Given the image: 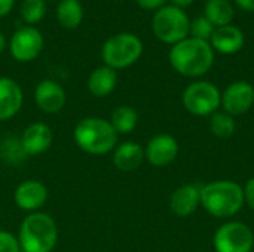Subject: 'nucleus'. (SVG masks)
Instances as JSON below:
<instances>
[{"mask_svg": "<svg viewBox=\"0 0 254 252\" xmlns=\"http://www.w3.org/2000/svg\"><path fill=\"white\" fill-rule=\"evenodd\" d=\"M170 64L182 76L201 77L207 74L214 64V49L210 42L188 37L170 50Z\"/></svg>", "mask_w": 254, "mask_h": 252, "instance_id": "f257e3e1", "label": "nucleus"}, {"mask_svg": "<svg viewBox=\"0 0 254 252\" xmlns=\"http://www.w3.org/2000/svg\"><path fill=\"white\" fill-rule=\"evenodd\" d=\"M244 203V189L235 181L216 180L201 187V206L214 218H231Z\"/></svg>", "mask_w": 254, "mask_h": 252, "instance_id": "f03ea898", "label": "nucleus"}, {"mask_svg": "<svg viewBox=\"0 0 254 252\" xmlns=\"http://www.w3.org/2000/svg\"><path fill=\"white\" fill-rule=\"evenodd\" d=\"M57 241L58 227L51 215L34 212L27 215L21 223L18 242L24 252H51Z\"/></svg>", "mask_w": 254, "mask_h": 252, "instance_id": "7ed1b4c3", "label": "nucleus"}, {"mask_svg": "<svg viewBox=\"0 0 254 252\" xmlns=\"http://www.w3.org/2000/svg\"><path fill=\"white\" fill-rule=\"evenodd\" d=\"M73 137L77 147L83 151L89 154H106L116 147L119 134L106 119L85 117L76 125Z\"/></svg>", "mask_w": 254, "mask_h": 252, "instance_id": "20e7f679", "label": "nucleus"}, {"mask_svg": "<svg viewBox=\"0 0 254 252\" xmlns=\"http://www.w3.org/2000/svg\"><path fill=\"white\" fill-rule=\"evenodd\" d=\"M143 53V42L131 33H119L107 39L101 48L104 65L113 70L131 67Z\"/></svg>", "mask_w": 254, "mask_h": 252, "instance_id": "39448f33", "label": "nucleus"}, {"mask_svg": "<svg viewBox=\"0 0 254 252\" xmlns=\"http://www.w3.org/2000/svg\"><path fill=\"white\" fill-rule=\"evenodd\" d=\"M152 30L162 43L176 45L188 39L190 31V19L183 9L173 4L164 6L155 12Z\"/></svg>", "mask_w": 254, "mask_h": 252, "instance_id": "423d86ee", "label": "nucleus"}, {"mask_svg": "<svg viewBox=\"0 0 254 252\" xmlns=\"http://www.w3.org/2000/svg\"><path fill=\"white\" fill-rule=\"evenodd\" d=\"M185 108L193 116H211L219 111L222 94L216 85L205 80L190 83L182 97Z\"/></svg>", "mask_w": 254, "mask_h": 252, "instance_id": "0eeeda50", "label": "nucleus"}, {"mask_svg": "<svg viewBox=\"0 0 254 252\" xmlns=\"http://www.w3.org/2000/svg\"><path fill=\"white\" fill-rule=\"evenodd\" d=\"M213 245L216 252H252L254 233L246 223L228 221L216 230Z\"/></svg>", "mask_w": 254, "mask_h": 252, "instance_id": "6e6552de", "label": "nucleus"}, {"mask_svg": "<svg viewBox=\"0 0 254 252\" xmlns=\"http://www.w3.org/2000/svg\"><path fill=\"white\" fill-rule=\"evenodd\" d=\"M43 43L45 40L42 33L37 28L27 25L18 28L12 34L9 40V50L16 61L30 62L39 56V53L43 49Z\"/></svg>", "mask_w": 254, "mask_h": 252, "instance_id": "1a4fd4ad", "label": "nucleus"}, {"mask_svg": "<svg viewBox=\"0 0 254 252\" xmlns=\"http://www.w3.org/2000/svg\"><path fill=\"white\" fill-rule=\"evenodd\" d=\"M254 104V86L249 82L238 80L231 83L222 94L223 111L231 116H241L247 113Z\"/></svg>", "mask_w": 254, "mask_h": 252, "instance_id": "9d476101", "label": "nucleus"}, {"mask_svg": "<svg viewBox=\"0 0 254 252\" xmlns=\"http://www.w3.org/2000/svg\"><path fill=\"white\" fill-rule=\"evenodd\" d=\"M179 154L177 140L168 134L155 135L144 149V157L150 165L162 168L174 162Z\"/></svg>", "mask_w": 254, "mask_h": 252, "instance_id": "9b49d317", "label": "nucleus"}, {"mask_svg": "<svg viewBox=\"0 0 254 252\" xmlns=\"http://www.w3.org/2000/svg\"><path fill=\"white\" fill-rule=\"evenodd\" d=\"M34 101L43 113L55 114L61 111L65 104V92L60 83L46 79L36 86Z\"/></svg>", "mask_w": 254, "mask_h": 252, "instance_id": "f8f14e48", "label": "nucleus"}, {"mask_svg": "<svg viewBox=\"0 0 254 252\" xmlns=\"http://www.w3.org/2000/svg\"><path fill=\"white\" fill-rule=\"evenodd\" d=\"M52 131L46 123L36 122L25 128L21 137V147L25 154L37 156L45 153L52 144Z\"/></svg>", "mask_w": 254, "mask_h": 252, "instance_id": "ddd939ff", "label": "nucleus"}, {"mask_svg": "<svg viewBox=\"0 0 254 252\" xmlns=\"http://www.w3.org/2000/svg\"><path fill=\"white\" fill-rule=\"evenodd\" d=\"M244 43H246V36L243 30L234 24L217 27L210 39L211 48L223 55H234L240 52Z\"/></svg>", "mask_w": 254, "mask_h": 252, "instance_id": "4468645a", "label": "nucleus"}, {"mask_svg": "<svg viewBox=\"0 0 254 252\" xmlns=\"http://www.w3.org/2000/svg\"><path fill=\"white\" fill-rule=\"evenodd\" d=\"M48 187L36 180H27L15 190V203L22 211H36L45 205Z\"/></svg>", "mask_w": 254, "mask_h": 252, "instance_id": "2eb2a0df", "label": "nucleus"}, {"mask_svg": "<svg viewBox=\"0 0 254 252\" xmlns=\"http://www.w3.org/2000/svg\"><path fill=\"white\" fill-rule=\"evenodd\" d=\"M201 205V187L195 184H185L176 189L170 198V208L177 217L192 215Z\"/></svg>", "mask_w": 254, "mask_h": 252, "instance_id": "dca6fc26", "label": "nucleus"}, {"mask_svg": "<svg viewBox=\"0 0 254 252\" xmlns=\"http://www.w3.org/2000/svg\"><path fill=\"white\" fill-rule=\"evenodd\" d=\"M21 86L9 77H0V120L13 117L22 107Z\"/></svg>", "mask_w": 254, "mask_h": 252, "instance_id": "f3484780", "label": "nucleus"}, {"mask_svg": "<svg viewBox=\"0 0 254 252\" xmlns=\"http://www.w3.org/2000/svg\"><path fill=\"white\" fill-rule=\"evenodd\" d=\"M144 159V149L134 141H127L116 147L113 154V165L119 171L131 172L138 169Z\"/></svg>", "mask_w": 254, "mask_h": 252, "instance_id": "a211bd4d", "label": "nucleus"}, {"mask_svg": "<svg viewBox=\"0 0 254 252\" xmlns=\"http://www.w3.org/2000/svg\"><path fill=\"white\" fill-rule=\"evenodd\" d=\"M118 83V73L116 70L101 65L95 68L88 77V89L95 97H107L112 94Z\"/></svg>", "mask_w": 254, "mask_h": 252, "instance_id": "6ab92c4d", "label": "nucleus"}, {"mask_svg": "<svg viewBox=\"0 0 254 252\" xmlns=\"http://www.w3.org/2000/svg\"><path fill=\"white\" fill-rule=\"evenodd\" d=\"M55 15L61 27L73 30L83 21V6L79 0H60Z\"/></svg>", "mask_w": 254, "mask_h": 252, "instance_id": "aec40b11", "label": "nucleus"}, {"mask_svg": "<svg viewBox=\"0 0 254 252\" xmlns=\"http://www.w3.org/2000/svg\"><path fill=\"white\" fill-rule=\"evenodd\" d=\"M204 16L217 28L232 24L235 10L229 0H207L204 6Z\"/></svg>", "mask_w": 254, "mask_h": 252, "instance_id": "412c9836", "label": "nucleus"}, {"mask_svg": "<svg viewBox=\"0 0 254 252\" xmlns=\"http://www.w3.org/2000/svg\"><path fill=\"white\" fill-rule=\"evenodd\" d=\"M138 122V114L131 105H121L112 113L110 123L118 134H131Z\"/></svg>", "mask_w": 254, "mask_h": 252, "instance_id": "4be33fe9", "label": "nucleus"}, {"mask_svg": "<svg viewBox=\"0 0 254 252\" xmlns=\"http://www.w3.org/2000/svg\"><path fill=\"white\" fill-rule=\"evenodd\" d=\"M237 129V123L234 116L226 111H216L210 119V131L217 138H229L234 135Z\"/></svg>", "mask_w": 254, "mask_h": 252, "instance_id": "5701e85b", "label": "nucleus"}, {"mask_svg": "<svg viewBox=\"0 0 254 252\" xmlns=\"http://www.w3.org/2000/svg\"><path fill=\"white\" fill-rule=\"evenodd\" d=\"M45 13H46L45 0H22L19 7V15L28 25L33 27L34 24L40 22Z\"/></svg>", "mask_w": 254, "mask_h": 252, "instance_id": "b1692460", "label": "nucleus"}, {"mask_svg": "<svg viewBox=\"0 0 254 252\" xmlns=\"http://www.w3.org/2000/svg\"><path fill=\"white\" fill-rule=\"evenodd\" d=\"M214 30H216V27L204 15H201V16L195 18L193 21H190V31H189V34L193 39L210 42Z\"/></svg>", "mask_w": 254, "mask_h": 252, "instance_id": "393cba45", "label": "nucleus"}, {"mask_svg": "<svg viewBox=\"0 0 254 252\" xmlns=\"http://www.w3.org/2000/svg\"><path fill=\"white\" fill-rule=\"evenodd\" d=\"M21 247L18 242V238H15L12 233L0 230V252H19Z\"/></svg>", "mask_w": 254, "mask_h": 252, "instance_id": "a878e982", "label": "nucleus"}, {"mask_svg": "<svg viewBox=\"0 0 254 252\" xmlns=\"http://www.w3.org/2000/svg\"><path fill=\"white\" fill-rule=\"evenodd\" d=\"M135 3L144 10H159L165 6L167 0H135Z\"/></svg>", "mask_w": 254, "mask_h": 252, "instance_id": "bb28decb", "label": "nucleus"}, {"mask_svg": "<svg viewBox=\"0 0 254 252\" xmlns=\"http://www.w3.org/2000/svg\"><path fill=\"white\" fill-rule=\"evenodd\" d=\"M244 202L249 205L250 209L254 211V177L246 183V187H244Z\"/></svg>", "mask_w": 254, "mask_h": 252, "instance_id": "cd10ccee", "label": "nucleus"}, {"mask_svg": "<svg viewBox=\"0 0 254 252\" xmlns=\"http://www.w3.org/2000/svg\"><path fill=\"white\" fill-rule=\"evenodd\" d=\"M15 4V0H0V16L7 15Z\"/></svg>", "mask_w": 254, "mask_h": 252, "instance_id": "c85d7f7f", "label": "nucleus"}, {"mask_svg": "<svg viewBox=\"0 0 254 252\" xmlns=\"http://www.w3.org/2000/svg\"><path fill=\"white\" fill-rule=\"evenodd\" d=\"M237 6L241 7L243 10L254 12V0H235Z\"/></svg>", "mask_w": 254, "mask_h": 252, "instance_id": "c756f323", "label": "nucleus"}, {"mask_svg": "<svg viewBox=\"0 0 254 252\" xmlns=\"http://www.w3.org/2000/svg\"><path fill=\"white\" fill-rule=\"evenodd\" d=\"M171 1H173V6H177V7L183 9V7L190 6L195 0H171Z\"/></svg>", "mask_w": 254, "mask_h": 252, "instance_id": "7c9ffc66", "label": "nucleus"}, {"mask_svg": "<svg viewBox=\"0 0 254 252\" xmlns=\"http://www.w3.org/2000/svg\"><path fill=\"white\" fill-rule=\"evenodd\" d=\"M4 48H6V39H4V36L0 33V52H1Z\"/></svg>", "mask_w": 254, "mask_h": 252, "instance_id": "2f4dec72", "label": "nucleus"}]
</instances>
